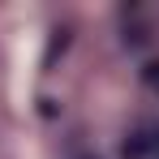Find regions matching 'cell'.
I'll return each instance as SVG.
<instances>
[{
    "label": "cell",
    "instance_id": "1",
    "mask_svg": "<svg viewBox=\"0 0 159 159\" xmlns=\"http://www.w3.org/2000/svg\"><path fill=\"white\" fill-rule=\"evenodd\" d=\"M159 155V142H155V129H138L120 142V159H151Z\"/></svg>",
    "mask_w": 159,
    "mask_h": 159
},
{
    "label": "cell",
    "instance_id": "2",
    "mask_svg": "<svg viewBox=\"0 0 159 159\" xmlns=\"http://www.w3.org/2000/svg\"><path fill=\"white\" fill-rule=\"evenodd\" d=\"M142 82H146V86H151V90L159 95V60H151V65L142 69Z\"/></svg>",
    "mask_w": 159,
    "mask_h": 159
}]
</instances>
